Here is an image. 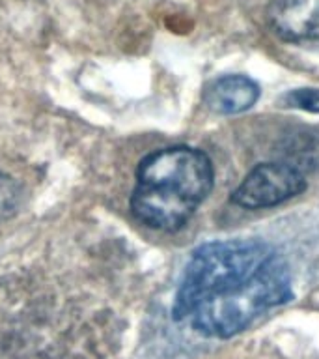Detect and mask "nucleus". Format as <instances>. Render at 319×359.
I'll list each match as a JSON object with an SVG mask.
<instances>
[{"mask_svg": "<svg viewBox=\"0 0 319 359\" xmlns=\"http://www.w3.org/2000/svg\"><path fill=\"white\" fill-rule=\"evenodd\" d=\"M273 252L265 241L260 240L211 241L198 247L179 280L172 309L173 318H189L201 299L248 280Z\"/></svg>", "mask_w": 319, "mask_h": 359, "instance_id": "3", "label": "nucleus"}, {"mask_svg": "<svg viewBox=\"0 0 319 359\" xmlns=\"http://www.w3.org/2000/svg\"><path fill=\"white\" fill-rule=\"evenodd\" d=\"M213 163L201 150L170 146L151 151L136 168L131 212L153 230L181 229L213 189Z\"/></svg>", "mask_w": 319, "mask_h": 359, "instance_id": "1", "label": "nucleus"}, {"mask_svg": "<svg viewBox=\"0 0 319 359\" xmlns=\"http://www.w3.org/2000/svg\"><path fill=\"white\" fill-rule=\"evenodd\" d=\"M260 100V86L245 75H224L204 92V103L217 114H239Z\"/></svg>", "mask_w": 319, "mask_h": 359, "instance_id": "6", "label": "nucleus"}, {"mask_svg": "<svg viewBox=\"0 0 319 359\" xmlns=\"http://www.w3.org/2000/svg\"><path fill=\"white\" fill-rule=\"evenodd\" d=\"M267 19L280 39L319 50V0H273Z\"/></svg>", "mask_w": 319, "mask_h": 359, "instance_id": "5", "label": "nucleus"}, {"mask_svg": "<svg viewBox=\"0 0 319 359\" xmlns=\"http://www.w3.org/2000/svg\"><path fill=\"white\" fill-rule=\"evenodd\" d=\"M284 105L308 112H319V88H295L282 97Z\"/></svg>", "mask_w": 319, "mask_h": 359, "instance_id": "9", "label": "nucleus"}, {"mask_svg": "<svg viewBox=\"0 0 319 359\" xmlns=\"http://www.w3.org/2000/svg\"><path fill=\"white\" fill-rule=\"evenodd\" d=\"M291 299L290 266L284 257L273 252L248 280L201 299L189 320L200 335L229 339L246 330L260 314Z\"/></svg>", "mask_w": 319, "mask_h": 359, "instance_id": "2", "label": "nucleus"}, {"mask_svg": "<svg viewBox=\"0 0 319 359\" xmlns=\"http://www.w3.org/2000/svg\"><path fill=\"white\" fill-rule=\"evenodd\" d=\"M21 189L15 184V180L0 172V219L10 217L19 206Z\"/></svg>", "mask_w": 319, "mask_h": 359, "instance_id": "8", "label": "nucleus"}, {"mask_svg": "<svg viewBox=\"0 0 319 359\" xmlns=\"http://www.w3.org/2000/svg\"><path fill=\"white\" fill-rule=\"evenodd\" d=\"M276 161L295 168L302 176L319 170V131L313 128H291L274 144Z\"/></svg>", "mask_w": 319, "mask_h": 359, "instance_id": "7", "label": "nucleus"}, {"mask_svg": "<svg viewBox=\"0 0 319 359\" xmlns=\"http://www.w3.org/2000/svg\"><path fill=\"white\" fill-rule=\"evenodd\" d=\"M306 189V176L280 161L262 163L246 174L232 193L235 206L246 210H265L278 206Z\"/></svg>", "mask_w": 319, "mask_h": 359, "instance_id": "4", "label": "nucleus"}]
</instances>
